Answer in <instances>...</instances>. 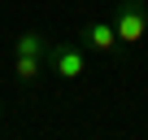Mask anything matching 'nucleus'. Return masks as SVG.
<instances>
[{
	"mask_svg": "<svg viewBox=\"0 0 148 140\" xmlns=\"http://www.w3.org/2000/svg\"><path fill=\"white\" fill-rule=\"evenodd\" d=\"M113 31H118L122 48L139 44L148 35V5H144V0H122V5L113 9Z\"/></svg>",
	"mask_w": 148,
	"mask_h": 140,
	"instance_id": "1",
	"label": "nucleus"
},
{
	"mask_svg": "<svg viewBox=\"0 0 148 140\" xmlns=\"http://www.w3.org/2000/svg\"><path fill=\"white\" fill-rule=\"evenodd\" d=\"M48 66H52L57 79H83V75H87V57H83V48L61 44V40H52V48H48Z\"/></svg>",
	"mask_w": 148,
	"mask_h": 140,
	"instance_id": "2",
	"label": "nucleus"
},
{
	"mask_svg": "<svg viewBox=\"0 0 148 140\" xmlns=\"http://www.w3.org/2000/svg\"><path fill=\"white\" fill-rule=\"evenodd\" d=\"M79 35L87 40V48H92V53H118V48H122V40H118V31H113V18L87 22V26H83Z\"/></svg>",
	"mask_w": 148,
	"mask_h": 140,
	"instance_id": "3",
	"label": "nucleus"
},
{
	"mask_svg": "<svg viewBox=\"0 0 148 140\" xmlns=\"http://www.w3.org/2000/svg\"><path fill=\"white\" fill-rule=\"evenodd\" d=\"M48 48H52V40L39 35V31H26V35L13 40V53H18V57H48Z\"/></svg>",
	"mask_w": 148,
	"mask_h": 140,
	"instance_id": "4",
	"label": "nucleus"
},
{
	"mask_svg": "<svg viewBox=\"0 0 148 140\" xmlns=\"http://www.w3.org/2000/svg\"><path fill=\"white\" fill-rule=\"evenodd\" d=\"M13 75H18V83H35L44 75V57H18L13 53Z\"/></svg>",
	"mask_w": 148,
	"mask_h": 140,
	"instance_id": "5",
	"label": "nucleus"
}]
</instances>
